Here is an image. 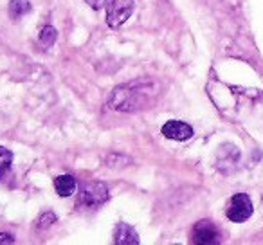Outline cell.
<instances>
[{"label":"cell","instance_id":"4","mask_svg":"<svg viewBox=\"0 0 263 245\" xmlns=\"http://www.w3.org/2000/svg\"><path fill=\"white\" fill-rule=\"evenodd\" d=\"M252 211H254V208H252L251 197H249L247 193H236L233 198H231L226 215L231 222L241 223V222H245V220L251 218Z\"/></svg>","mask_w":263,"mask_h":245},{"label":"cell","instance_id":"3","mask_svg":"<svg viewBox=\"0 0 263 245\" xmlns=\"http://www.w3.org/2000/svg\"><path fill=\"white\" fill-rule=\"evenodd\" d=\"M134 0H110L106 4V24L112 29L121 27L134 13Z\"/></svg>","mask_w":263,"mask_h":245},{"label":"cell","instance_id":"6","mask_svg":"<svg viewBox=\"0 0 263 245\" xmlns=\"http://www.w3.org/2000/svg\"><path fill=\"white\" fill-rule=\"evenodd\" d=\"M161 132L164 137L173 139V141H187L193 137V128H191L187 123H184V121H177V119L168 121V123L162 126Z\"/></svg>","mask_w":263,"mask_h":245},{"label":"cell","instance_id":"13","mask_svg":"<svg viewBox=\"0 0 263 245\" xmlns=\"http://www.w3.org/2000/svg\"><path fill=\"white\" fill-rule=\"evenodd\" d=\"M54 222H58V218H56L54 213H52V211H45V213H42V215L38 216L36 229L38 231H45V229H49V227H51Z\"/></svg>","mask_w":263,"mask_h":245},{"label":"cell","instance_id":"1","mask_svg":"<svg viewBox=\"0 0 263 245\" xmlns=\"http://www.w3.org/2000/svg\"><path fill=\"white\" fill-rule=\"evenodd\" d=\"M159 98V83L152 80H136L116 87L110 92L108 106L117 112H139L150 108Z\"/></svg>","mask_w":263,"mask_h":245},{"label":"cell","instance_id":"2","mask_svg":"<svg viewBox=\"0 0 263 245\" xmlns=\"http://www.w3.org/2000/svg\"><path fill=\"white\" fill-rule=\"evenodd\" d=\"M108 200V190L103 182H87L80 187L76 205L80 209H98Z\"/></svg>","mask_w":263,"mask_h":245},{"label":"cell","instance_id":"5","mask_svg":"<svg viewBox=\"0 0 263 245\" xmlns=\"http://www.w3.org/2000/svg\"><path fill=\"white\" fill-rule=\"evenodd\" d=\"M191 241L197 245H211V243H218L220 241V234L218 229L213 222L209 220H200V222L195 223L193 233H191Z\"/></svg>","mask_w":263,"mask_h":245},{"label":"cell","instance_id":"10","mask_svg":"<svg viewBox=\"0 0 263 245\" xmlns=\"http://www.w3.org/2000/svg\"><path fill=\"white\" fill-rule=\"evenodd\" d=\"M31 2L29 0H11L9 2V18L11 20H20L22 16H26L27 13H31Z\"/></svg>","mask_w":263,"mask_h":245},{"label":"cell","instance_id":"8","mask_svg":"<svg viewBox=\"0 0 263 245\" xmlns=\"http://www.w3.org/2000/svg\"><path fill=\"white\" fill-rule=\"evenodd\" d=\"M240 159V152L234 144H222L218 150V168L226 172V166H231V169L236 166Z\"/></svg>","mask_w":263,"mask_h":245},{"label":"cell","instance_id":"9","mask_svg":"<svg viewBox=\"0 0 263 245\" xmlns=\"http://www.w3.org/2000/svg\"><path fill=\"white\" fill-rule=\"evenodd\" d=\"M76 187H78V184H76V179H74L72 175H60L54 179L56 193L63 198H67V197H70V195L76 193Z\"/></svg>","mask_w":263,"mask_h":245},{"label":"cell","instance_id":"14","mask_svg":"<svg viewBox=\"0 0 263 245\" xmlns=\"http://www.w3.org/2000/svg\"><path fill=\"white\" fill-rule=\"evenodd\" d=\"M128 162H130V159L124 157V155H119V154H114V155H110V157L106 159V164H108V168H124Z\"/></svg>","mask_w":263,"mask_h":245},{"label":"cell","instance_id":"11","mask_svg":"<svg viewBox=\"0 0 263 245\" xmlns=\"http://www.w3.org/2000/svg\"><path fill=\"white\" fill-rule=\"evenodd\" d=\"M11 166H13V154L8 148L0 146V180L11 172Z\"/></svg>","mask_w":263,"mask_h":245},{"label":"cell","instance_id":"15","mask_svg":"<svg viewBox=\"0 0 263 245\" xmlns=\"http://www.w3.org/2000/svg\"><path fill=\"white\" fill-rule=\"evenodd\" d=\"M0 243H15V236L9 233H0Z\"/></svg>","mask_w":263,"mask_h":245},{"label":"cell","instance_id":"16","mask_svg":"<svg viewBox=\"0 0 263 245\" xmlns=\"http://www.w3.org/2000/svg\"><path fill=\"white\" fill-rule=\"evenodd\" d=\"M92 9H101L105 6V0H85Z\"/></svg>","mask_w":263,"mask_h":245},{"label":"cell","instance_id":"7","mask_svg":"<svg viewBox=\"0 0 263 245\" xmlns=\"http://www.w3.org/2000/svg\"><path fill=\"white\" fill-rule=\"evenodd\" d=\"M114 243L116 245H137L139 243V236L137 231L132 225L124 222H119L114 231Z\"/></svg>","mask_w":263,"mask_h":245},{"label":"cell","instance_id":"12","mask_svg":"<svg viewBox=\"0 0 263 245\" xmlns=\"http://www.w3.org/2000/svg\"><path fill=\"white\" fill-rule=\"evenodd\" d=\"M56 36H58V33H56V29L52 26H45L44 29L40 31V36H38V40H40V44L44 45L45 49L52 47V44L56 42Z\"/></svg>","mask_w":263,"mask_h":245}]
</instances>
